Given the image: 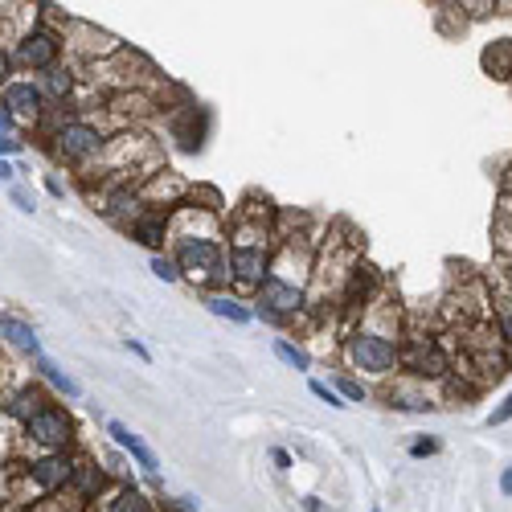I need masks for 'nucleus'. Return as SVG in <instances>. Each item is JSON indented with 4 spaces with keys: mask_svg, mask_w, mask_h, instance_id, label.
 <instances>
[{
    "mask_svg": "<svg viewBox=\"0 0 512 512\" xmlns=\"http://www.w3.org/2000/svg\"><path fill=\"white\" fill-rule=\"evenodd\" d=\"M271 353L287 365V369H295V373H308L312 369V357L300 349V345H291V340L287 336H275V345H271Z\"/></svg>",
    "mask_w": 512,
    "mask_h": 512,
    "instance_id": "obj_21",
    "label": "nucleus"
},
{
    "mask_svg": "<svg viewBox=\"0 0 512 512\" xmlns=\"http://www.w3.org/2000/svg\"><path fill=\"white\" fill-rule=\"evenodd\" d=\"M386 398H390L394 410H406V414H431V410H435V402L426 398V394H414V390H402V386L390 390Z\"/></svg>",
    "mask_w": 512,
    "mask_h": 512,
    "instance_id": "obj_22",
    "label": "nucleus"
},
{
    "mask_svg": "<svg viewBox=\"0 0 512 512\" xmlns=\"http://www.w3.org/2000/svg\"><path fill=\"white\" fill-rule=\"evenodd\" d=\"M29 512H78V508H66V500H58V496H54V500H37Z\"/></svg>",
    "mask_w": 512,
    "mask_h": 512,
    "instance_id": "obj_33",
    "label": "nucleus"
},
{
    "mask_svg": "<svg viewBox=\"0 0 512 512\" xmlns=\"http://www.w3.org/2000/svg\"><path fill=\"white\" fill-rule=\"evenodd\" d=\"M21 439L29 447H37L41 455H58V451H70L74 447V418L66 406L58 402H46L25 426H21Z\"/></svg>",
    "mask_w": 512,
    "mask_h": 512,
    "instance_id": "obj_5",
    "label": "nucleus"
},
{
    "mask_svg": "<svg viewBox=\"0 0 512 512\" xmlns=\"http://www.w3.org/2000/svg\"><path fill=\"white\" fill-rule=\"evenodd\" d=\"M123 345H127V353H132V357H140V361H152L148 345H140V340H136V336H127V340H123Z\"/></svg>",
    "mask_w": 512,
    "mask_h": 512,
    "instance_id": "obj_35",
    "label": "nucleus"
},
{
    "mask_svg": "<svg viewBox=\"0 0 512 512\" xmlns=\"http://www.w3.org/2000/svg\"><path fill=\"white\" fill-rule=\"evenodd\" d=\"M254 320H263V324H275V328L283 324V320H279L275 312H267V308H259V304H254Z\"/></svg>",
    "mask_w": 512,
    "mask_h": 512,
    "instance_id": "obj_37",
    "label": "nucleus"
},
{
    "mask_svg": "<svg viewBox=\"0 0 512 512\" xmlns=\"http://www.w3.org/2000/svg\"><path fill=\"white\" fill-rule=\"evenodd\" d=\"M103 512H156V500H148L136 484H115Z\"/></svg>",
    "mask_w": 512,
    "mask_h": 512,
    "instance_id": "obj_19",
    "label": "nucleus"
},
{
    "mask_svg": "<svg viewBox=\"0 0 512 512\" xmlns=\"http://www.w3.org/2000/svg\"><path fill=\"white\" fill-rule=\"evenodd\" d=\"M13 74H17V62H13V54H9V46H0V91L13 82Z\"/></svg>",
    "mask_w": 512,
    "mask_h": 512,
    "instance_id": "obj_28",
    "label": "nucleus"
},
{
    "mask_svg": "<svg viewBox=\"0 0 512 512\" xmlns=\"http://www.w3.org/2000/svg\"><path fill=\"white\" fill-rule=\"evenodd\" d=\"M508 283H512V279H508Z\"/></svg>",
    "mask_w": 512,
    "mask_h": 512,
    "instance_id": "obj_43",
    "label": "nucleus"
},
{
    "mask_svg": "<svg viewBox=\"0 0 512 512\" xmlns=\"http://www.w3.org/2000/svg\"><path fill=\"white\" fill-rule=\"evenodd\" d=\"M300 504H304V508H308V512H324V500H320V496H304V500H300Z\"/></svg>",
    "mask_w": 512,
    "mask_h": 512,
    "instance_id": "obj_41",
    "label": "nucleus"
},
{
    "mask_svg": "<svg viewBox=\"0 0 512 512\" xmlns=\"http://www.w3.org/2000/svg\"><path fill=\"white\" fill-rule=\"evenodd\" d=\"M271 463H275V472H291V467H295L291 451H283V447H271Z\"/></svg>",
    "mask_w": 512,
    "mask_h": 512,
    "instance_id": "obj_32",
    "label": "nucleus"
},
{
    "mask_svg": "<svg viewBox=\"0 0 512 512\" xmlns=\"http://www.w3.org/2000/svg\"><path fill=\"white\" fill-rule=\"evenodd\" d=\"M373 512H381V508H373Z\"/></svg>",
    "mask_w": 512,
    "mask_h": 512,
    "instance_id": "obj_42",
    "label": "nucleus"
},
{
    "mask_svg": "<svg viewBox=\"0 0 512 512\" xmlns=\"http://www.w3.org/2000/svg\"><path fill=\"white\" fill-rule=\"evenodd\" d=\"M9 201H13L21 213H37V193H33L29 185H21V181H17V185H9Z\"/></svg>",
    "mask_w": 512,
    "mask_h": 512,
    "instance_id": "obj_27",
    "label": "nucleus"
},
{
    "mask_svg": "<svg viewBox=\"0 0 512 512\" xmlns=\"http://www.w3.org/2000/svg\"><path fill=\"white\" fill-rule=\"evenodd\" d=\"M0 136H17V119H13V111L0 103Z\"/></svg>",
    "mask_w": 512,
    "mask_h": 512,
    "instance_id": "obj_34",
    "label": "nucleus"
},
{
    "mask_svg": "<svg viewBox=\"0 0 512 512\" xmlns=\"http://www.w3.org/2000/svg\"><path fill=\"white\" fill-rule=\"evenodd\" d=\"M0 340H5L9 349H17L21 357H37V353H46L41 349V336H37V328L29 324V320H21V316H0Z\"/></svg>",
    "mask_w": 512,
    "mask_h": 512,
    "instance_id": "obj_14",
    "label": "nucleus"
},
{
    "mask_svg": "<svg viewBox=\"0 0 512 512\" xmlns=\"http://www.w3.org/2000/svg\"><path fill=\"white\" fill-rule=\"evenodd\" d=\"M46 140H50V152L70 168H87L91 160H99L107 152V132L82 115H58Z\"/></svg>",
    "mask_w": 512,
    "mask_h": 512,
    "instance_id": "obj_1",
    "label": "nucleus"
},
{
    "mask_svg": "<svg viewBox=\"0 0 512 512\" xmlns=\"http://www.w3.org/2000/svg\"><path fill=\"white\" fill-rule=\"evenodd\" d=\"M254 304L267 308V312H275L279 320H295L300 312H308V287L287 283V279H279V275H267V279L259 283V291H254Z\"/></svg>",
    "mask_w": 512,
    "mask_h": 512,
    "instance_id": "obj_8",
    "label": "nucleus"
},
{
    "mask_svg": "<svg viewBox=\"0 0 512 512\" xmlns=\"http://www.w3.org/2000/svg\"><path fill=\"white\" fill-rule=\"evenodd\" d=\"M426 455H439V439H414L410 443V459H426Z\"/></svg>",
    "mask_w": 512,
    "mask_h": 512,
    "instance_id": "obj_29",
    "label": "nucleus"
},
{
    "mask_svg": "<svg viewBox=\"0 0 512 512\" xmlns=\"http://www.w3.org/2000/svg\"><path fill=\"white\" fill-rule=\"evenodd\" d=\"M492 238L500 259H512V197H500L496 205V218H492Z\"/></svg>",
    "mask_w": 512,
    "mask_h": 512,
    "instance_id": "obj_20",
    "label": "nucleus"
},
{
    "mask_svg": "<svg viewBox=\"0 0 512 512\" xmlns=\"http://www.w3.org/2000/svg\"><path fill=\"white\" fill-rule=\"evenodd\" d=\"M345 361L369 377H390V373H398V340L357 324L345 336Z\"/></svg>",
    "mask_w": 512,
    "mask_h": 512,
    "instance_id": "obj_4",
    "label": "nucleus"
},
{
    "mask_svg": "<svg viewBox=\"0 0 512 512\" xmlns=\"http://www.w3.org/2000/svg\"><path fill=\"white\" fill-rule=\"evenodd\" d=\"M226 238H230V246H271V238H275V209H271V201H254V197H246L238 209H234V218L226 222Z\"/></svg>",
    "mask_w": 512,
    "mask_h": 512,
    "instance_id": "obj_6",
    "label": "nucleus"
},
{
    "mask_svg": "<svg viewBox=\"0 0 512 512\" xmlns=\"http://www.w3.org/2000/svg\"><path fill=\"white\" fill-rule=\"evenodd\" d=\"M107 435H111V443L119 447V451H127V455H132V463L140 467V472L144 476H160V459H156V451L132 431V426H127V422H119V418H107Z\"/></svg>",
    "mask_w": 512,
    "mask_h": 512,
    "instance_id": "obj_12",
    "label": "nucleus"
},
{
    "mask_svg": "<svg viewBox=\"0 0 512 512\" xmlns=\"http://www.w3.org/2000/svg\"><path fill=\"white\" fill-rule=\"evenodd\" d=\"M230 283L242 291H259V283L271 275V246H230Z\"/></svg>",
    "mask_w": 512,
    "mask_h": 512,
    "instance_id": "obj_10",
    "label": "nucleus"
},
{
    "mask_svg": "<svg viewBox=\"0 0 512 512\" xmlns=\"http://www.w3.org/2000/svg\"><path fill=\"white\" fill-rule=\"evenodd\" d=\"M9 54H13L17 70L46 74V70L62 66V54H66V37H62V29L46 25V17L37 13V17H33V25H25V29L17 33V41L9 46Z\"/></svg>",
    "mask_w": 512,
    "mask_h": 512,
    "instance_id": "obj_3",
    "label": "nucleus"
},
{
    "mask_svg": "<svg viewBox=\"0 0 512 512\" xmlns=\"http://www.w3.org/2000/svg\"><path fill=\"white\" fill-rule=\"evenodd\" d=\"M111 488V480H107V472L95 463V459H87V455H74V476H70V496L78 500V508H91L103 492Z\"/></svg>",
    "mask_w": 512,
    "mask_h": 512,
    "instance_id": "obj_11",
    "label": "nucleus"
},
{
    "mask_svg": "<svg viewBox=\"0 0 512 512\" xmlns=\"http://www.w3.org/2000/svg\"><path fill=\"white\" fill-rule=\"evenodd\" d=\"M0 181H5V185H17V164H13V160H0Z\"/></svg>",
    "mask_w": 512,
    "mask_h": 512,
    "instance_id": "obj_36",
    "label": "nucleus"
},
{
    "mask_svg": "<svg viewBox=\"0 0 512 512\" xmlns=\"http://www.w3.org/2000/svg\"><path fill=\"white\" fill-rule=\"evenodd\" d=\"M340 398H349V402H365V386L353 377V373H336V386H332Z\"/></svg>",
    "mask_w": 512,
    "mask_h": 512,
    "instance_id": "obj_25",
    "label": "nucleus"
},
{
    "mask_svg": "<svg viewBox=\"0 0 512 512\" xmlns=\"http://www.w3.org/2000/svg\"><path fill=\"white\" fill-rule=\"evenodd\" d=\"M127 238L136 246L152 250V254H164V242H168V213L164 209H144L140 218L127 226Z\"/></svg>",
    "mask_w": 512,
    "mask_h": 512,
    "instance_id": "obj_13",
    "label": "nucleus"
},
{
    "mask_svg": "<svg viewBox=\"0 0 512 512\" xmlns=\"http://www.w3.org/2000/svg\"><path fill=\"white\" fill-rule=\"evenodd\" d=\"M0 103L13 111L17 123H29V127H41V123H46V111H50L46 95H41V87L33 78H13L9 87L0 91Z\"/></svg>",
    "mask_w": 512,
    "mask_h": 512,
    "instance_id": "obj_9",
    "label": "nucleus"
},
{
    "mask_svg": "<svg viewBox=\"0 0 512 512\" xmlns=\"http://www.w3.org/2000/svg\"><path fill=\"white\" fill-rule=\"evenodd\" d=\"M508 418H512V394H508V398H504V402H500V406L488 414V426H504Z\"/></svg>",
    "mask_w": 512,
    "mask_h": 512,
    "instance_id": "obj_30",
    "label": "nucleus"
},
{
    "mask_svg": "<svg viewBox=\"0 0 512 512\" xmlns=\"http://www.w3.org/2000/svg\"><path fill=\"white\" fill-rule=\"evenodd\" d=\"M37 87H41V95H46V103L70 107V99L78 91V74L70 66H54V70H46V74L37 78Z\"/></svg>",
    "mask_w": 512,
    "mask_h": 512,
    "instance_id": "obj_17",
    "label": "nucleus"
},
{
    "mask_svg": "<svg viewBox=\"0 0 512 512\" xmlns=\"http://www.w3.org/2000/svg\"><path fill=\"white\" fill-rule=\"evenodd\" d=\"M152 275H156L160 283H181V271H177V263H173V254H152Z\"/></svg>",
    "mask_w": 512,
    "mask_h": 512,
    "instance_id": "obj_24",
    "label": "nucleus"
},
{
    "mask_svg": "<svg viewBox=\"0 0 512 512\" xmlns=\"http://www.w3.org/2000/svg\"><path fill=\"white\" fill-rule=\"evenodd\" d=\"M201 304H205L209 316L230 320V324H238V328L254 320V308H246V300H242V295H234V291H205Z\"/></svg>",
    "mask_w": 512,
    "mask_h": 512,
    "instance_id": "obj_16",
    "label": "nucleus"
},
{
    "mask_svg": "<svg viewBox=\"0 0 512 512\" xmlns=\"http://www.w3.org/2000/svg\"><path fill=\"white\" fill-rule=\"evenodd\" d=\"M0 504H9V467H0Z\"/></svg>",
    "mask_w": 512,
    "mask_h": 512,
    "instance_id": "obj_40",
    "label": "nucleus"
},
{
    "mask_svg": "<svg viewBox=\"0 0 512 512\" xmlns=\"http://www.w3.org/2000/svg\"><path fill=\"white\" fill-rule=\"evenodd\" d=\"M308 390H312V398L328 402L332 410H345V406H349V402H345V398H340V394H336V390L328 386V381H320V377H312V381H308Z\"/></svg>",
    "mask_w": 512,
    "mask_h": 512,
    "instance_id": "obj_26",
    "label": "nucleus"
},
{
    "mask_svg": "<svg viewBox=\"0 0 512 512\" xmlns=\"http://www.w3.org/2000/svg\"><path fill=\"white\" fill-rule=\"evenodd\" d=\"M492 316H496V328H500V336L512 345V295L500 287V295L492 300Z\"/></svg>",
    "mask_w": 512,
    "mask_h": 512,
    "instance_id": "obj_23",
    "label": "nucleus"
},
{
    "mask_svg": "<svg viewBox=\"0 0 512 512\" xmlns=\"http://www.w3.org/2000/svg\"><path fill=\"white\" fill-rule=\"evenodd\" d=\"M46 189H50V197H66V185L54 173H46Z\"/></svg>",
    "mask_w": 512,
    "mask_h": 512,
    "instance_id": "obj_38",
    "label": "nucleus"
},
{
    "mask_svg": "<svg viewBox=\"0 0 512 512\" xmlns=\"http://www.w3.org/2000/svg\"><path fill=\"white\" fill-rule=\"evenodd\" d=\"M33 377H37V381H46V386H50L54 394H62L66 402H78V398H82V386H78V381H74L54 357H46V353H37V357H33Z\"/></svg>",
    "mask_w": 512,
    "mask_h": 512,
    "instance_id": "obj_15",
    "label": "nucleus"
},
{
    "mask_svg": "<svg viewBox=\"0 0 512 512\" xmlns=\"http://www.w3.org/2000/svg\"><path fill=\"white\" fill-rule=\"evenodd\" d=\"M480 66H484L488 78L512 82V37H500V41H492V46H484Z\"/></svg>",
    "mask_w": 512,
    "mask_h": 512,
    "instance_id": "obj_18",
    "label": "nucleus"
},
{
    "mask_svg": "<svg viewBox=\"0 0 512 512\" xmlns=\"http://www.w3.org/2000/svg\"><path fill=\"white\" fill-rule=\"evenodd\" d=\"M398 369H406V373L418 377V381H439V377H447L451 357L443 353L439 340H431V336H410L406 345H398Z\"/></svg>",
    "mask_w": 512,
    "mask_h": 512,
    "instance_id": "obj_7",
    "label": "nucleus"
},
{
    "mask_svg": "<svg viewBox=\"0 0 512 512\" xmlns=\"http://www.w3.org/2000/svg\"><path fill=\"white\" fill-rule=\"evenodd\" d=\"M500 496H512V463L500 472Z\"/></svg>",
    "mask_w": 512,
    "mask_h": 512,
    "instance_id": "obj_39",
    "label": "nucleus"
},
{
    "mask_svg": "<svg viewBox=\"0 0 512 512\" xmlns=\"http://www.w3.org/2000/svg\"><path fill=\"white\" fill-rule=\"evenodd\" d=\"M173 263H177L181 279L201 287V295L230 287V263H226L222 242H177L173 246Z\"/></svg>",
    "mask_w": 512,
    "mask_h": 512,
    "instance_id": "obj_2",
    "label": "nucleus"
},
{
    "mask_svg": "<svg viewBox=\"0 0 512 512\" xmlns=\"http://www.w3.org/2000/svg\"><path fill=\"white\" fill-rule=\"evenodd\" d=\"M21 140L17 136H0V160H13V156H21Z\"/></svg>",
    "mask_w": 512,
    "mask_h": 512,
    "instance_id": "obj_31",
    "label": "nucleus"
}]
</instances>
